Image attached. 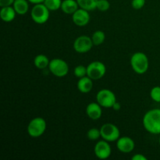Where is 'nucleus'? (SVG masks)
<instances>
[{
  "instance_id": "obj_1",
  "label": "nucleus",
  "mask_w": 160,
  "mask_h": 160,
  "mask_svg": "<svg viewBox=\"0 0 160 160\" xmlns=\"http://www.w3.org/2000/svg\"><path fill=\"white\" fill-rule=\"evenodd\" d=\"M142 123L145 129L150 134H160V109L148 111L144 116Z\"/></svg>"
},
{
  "instance_id": "obj_2",
  "label": "nucleus",
  "mask_w": 160,
  "mask_h": 160,
  "mask_svg": "<svg viewBox=\"0 0 160 160\" xmlns=\"http://www.w3.org/2000/svg\"><path fill=\"white\" fill-rule=\"evenodd\" d=\"M131 65L136 73L144 74L148 71L149 67L148 56L142 52L134 53L131 58Z\"/></svg>"
},
{
  "instance_id": "obj_3",
  "label": "nucleus",
  "mask_w": 160,
  "mask_h": 160,
  "mask_svg": "<svg viewBox=\"0 0 160 160\" xmlns=\"http://www.w3.org/2000/svg\"><path fill=\"white\" fill-rule=\"evenodd\" d=\"M46 128V121L42 117H35L28 123V134L31 138H39L43 135Z\"/></svg>"
},
{
  "instance_id": "obj_4",
  "label": "nucleus",
  "mask_w": 160,
  "mask_h": 160,
  "mask_svg": "<svg viewBox=\"0 0 160 160\" xmlns=\"http://www.w3.org/2000/svg\"><path fill=\"white\" fill-rule=\"evenodd\" d=\"M49 12L50 10L44 3L35 4L31 11V19L38 24H43L49 19Z\"/></svg>"
},
{
  "instance_id": "obj_5",
  "label": "nucleus",
  "mask_w": 160,
  "mask_h": 160,
  "mask_svg": "<svg viewBox=\"0 0 160 160\" xmlns=\"http://www.w3.org/2000/svg\"><path fill=\"white\" fill-rule=\"evenodd\" d=\"M48 69L54 76L62 78L67 75L69 72V66L65 60L59 58H55L50 60Z\"/></svg>"
},
{
  "instance_id": "obj_6",
  "label": "nucleus",
  "mask_w": 160,
  "mask_h": 160,
  "mask_svg": "<svg viewBox=\"0 0 160 160\" xmlns=\"http://www.w3.org/2000/svg\"><path fill=\"white\" fill-rule=\"evenodd\" d=\"M106 73V67L100 61H94L87 67V76L93 81L102 79Z\"/></svg>"
},
{
  "instance_id": "obj_7",
  "label": "nucleus",
  "mask_w": 160,
  "mask_h": 160,
  "mask_svg": "<svg viewBox=\"0 0 160 160\" xmlns=\"http://www.w3.org/2000/svg\"><path fill=\"white\" fill-rule=\"evenodd\" d=\"M101 137L103 140L109 142H117L120 136V132L119 128L115 124L111 123H106L103 124L100 128Z\"/></svg>"
},
{
  "instance_id": "obj_8",
  "label": "nucleus",
  "mask_w": 160,
  "mask_h": 160,
  "mask_svg": "<svg viewBox=\"0 0 160 160\" xmlns=\"http://www.w3.org/2000/svg\"><path fill=\"white\" fill-rule=\"evenodd\" d=\"M97 102L104 108H112L116 103L117 98L113 92L109 89H102L96 95Z\"/></svg>"
},
{
  "instance_id": "obj_9",
  "label": "nucleus",
  "mask_w": 160,
  "mask_h": 160,
  "mask_svg": "<svg viewBox=\"0 0 160 160\" xmlns=\"http://www.w3.org/2000/svg\"><path fill=\"white\" fill-rule=\"evenodd\" d=\"M93 45L92 38L86 35H81L75 39L73 47L77 52L86 53L92 49Z\"/></svg>"
},
{
  "instance_id": "obj_10",
  "label": "nucleus",
  "mask_w": 160,
  "mask_h": 160,
  "mask_svg": "<svg viewBox=\"0 0 160 160\" xmlns=\"http://www.w3.org/2000/svg\"><path fill=\"white\" fill-rule=\"evenodd\" d=\"M94 152L96 157L99 159H106L111 156L112 149L109 142L102 140L97 142L94 148Z\"/></svg>"
},
{
  "instance_id": "obj_11",
  "label": "nucleus",
  "mask_w": 160,
  "mask_h": 160,
  "mask_svg": "<svg viewBox=\"0 0 160 160\" xmlns=\"http://www.w3.org/2000/svg\"><path fill=\"white\" fill-rule=\"evenodd\" d=\"M72 20L77 26H86L90 21V14L88 10L79 8L74 13L72 14Z\"/></svg>"
},
{
  "instance_id": "obj_12",
  "label": "nucleus",
  "mask_w": 160,
  "mask_h": 160,
  "mask_svg": "<svg viewBox=\"0 0 160 160\" xmlns=\"http://www.w3.org/2000/svg\"><path fill=\"white\" fill-rule=\"evenodd\" d=\"M135 143L134 140L130 137H121L119 138L117 141V148L120 152L123 153H131L134 151Z\"/></svg>"
},
{
  "instance_id": "obj_13",
  "label": "nucleus",
  "mask_w": 160,
  "mask_h": 160,
  "mask_svg": "<svg viewBox=\"0 0 160 160\" xmlns=\"http://www.w3.org/2000/svg\"><path fill=\"white\" fill-rule=\"evenodd\" d=\"M86 114L88 117L93 120H97L101 118L102 110V106L98 102H91L86 107Z\"/></svg>"
},
{
  "instance_id": "obj_14",
  "label": "nucleus",
  "mask_w": 160,
  "mask_h": 160,
  "mask_svg": "<svg viewBox=\"0 0 160 160\" xmlns=\"http://www.w3.org/2000/svg\"><path fill=\"white\" fill-rule=\"evenodd\" d=\"M78 89L80 92L84 94L89 93L93 88V80L85 76L79 78L78 81Z\"/></svg>"
},
{
  "instance_id": "obj_15",
  "label": "nucleus",
  "mask_w": 160,
  "mask_h": 160,
  "mask_svg": "<svg viewBox=\"0 0 160 160\" xmlns=\"http://www.w3.org/2000/svg\"><path fill=\"white\" fill-rule=\"evenodd\" d=\"M16 14L17 13L16 12L13 6H12L2 7L1 10H0V17L3 21L6 22V23L12 21L15 19Z\"/></svg>"
},
{
  "instance_id": "obj_16",
  "label": "nucleus",
  "mask_w": 160,
  "mask_h": 160,
  "mask_svg": "<svg viewBox=\"0 0 160 160\" xmlns=\"http://www.w3.org/2000/svg\"><path fill=\"white\" fill-rule=\"evenodd\" d=\"M77 0H62L61 10L66 14H73L79 9Z\"/></svg>"
},
{
  "instance_id": "obj_17",
  "label": "nucleus",
  "mask_w": 160,
  "mask_h": 160,
  "mask_svg": "<svg viewBox=\"0 0 160 160\" xmlns=\"http://www.w3.org/2000/svg\"><path fill=\"white\" fill-rule=\"evenodd\" d=\"M28 0H15L12 4L16 12L19 15H24L29 10Z\"/></svg>"
},
{
  "instance_id": "obj_18",
  "label": "nucleus",
  "mask_w": 160,
  "mask_h": 160,
  "mask_svg": "<svg viewBox=\"0 0 160 160\" xmlns=\"http://www.w3.org/2000/svg\"><path fill=\"white\" fill-rule=\"evenodd\" d=\"M50 60L45 55L39 54L35 56L34 59V64L38 69L43 70V69L48 67Z\"/></svg>"
},
{
  "instance_id": "obj_19",
  "label": "nucleus",
  "mask_w": 160,
  "mask_h": 160,
  "mask_svg": "<svg viewBox=\"0 0 160 160\" xmlns=\"http://www.w3.org/2000/svg\"><path fill=\"white\" fill-rule=\"evenodd\" d=\"M77 2L80 8L89 12L96 9L98 0H77Z\"/></svg>"
},
{
  "instance_id": "obj_20",
  "label": "nucleus",
  "mask_w": 160,
  "mask_h": 160,
  "mask_svg": "<svg viewBox=\"0 0 160 160\" xmlns=\"http://www.w3.org/2000/svg\"><path fill=\"white\" fill-rule=\"evenodd\" d=\"M92 40L93 42L94 45H100L105 42L106 39V34L102 31H96L92 34Z\"/></svg>"
},
{
  "instance_id": "obj_21",
  "label": "nucleus",
  "mask_w": 160,
  "mask_h": 160,
  "mask_svg": "<svg viewBox=\"0 0 160 160\" xmlns=\"http://www.w3.org/2000/svg\"><path fill=\"white\" fill-rule=\"evenodd\" d=\"M62 2V0H45L43 3L50 11H56L61 8Z\"/></svg>"
},
{
  "instance_id": "obj_22",
  "label": "nucleus",
  "mask_w": 160,
  "mask_h": 160,
  "mask_svg": "<svg viewBox=\"0 0 160 160\" xmlns=\"http://www.w3.org/2000/svg\"><path fill=\"white\" fill-rule=\"evenodd\" d=\"M87 137L91 141H96L101 137V131L98 128H91L87 133Z\"/></svg>"
},
{
  "instance_id": "obj_23",
  "label": "nucleus",
  "mask_w": 160,
  "mask_h": 160,
  "mask_svg": "<svg viewBox=\"0 0 160 160\" xmlns=\"http://www.w3.org/2000/svg\"><path fill=\"white\" fill-rule=\"evenodd\" d=\"M73 74L78 78H81L87 76V67L84 65H78L73 70Z\"/></svg>"
},
{
  "instance_id": "obj_24",
  "label": "nucleus",
  "mask_w": 160,
  "mask_h": 160,
  "mask_svg": "<svg viewBox=\"0 0 160 160\" xmlns=\"http://www.w3.org/2000/svg\"><path fill=\"white\" fill-rule=\"evenodd\" d=\"M110 8V3L108 0H98L96 9L101 12H106Z\"/></svg>"
},
{
  "instance_id": "obj_25",
  "label": "nucleus",
  "mask_w": 160,
  "mask_h": 160,
  "mask_svg": "<svg viewBox=\"0 0 160 160\" xmlns=\"http://www.w3.org/2000/svg\"><path fill=\"white\" fill-rule=\"evenodd\" d=\"M150 97L156 102H160V87L156 86L150 91Z\"/></svg>"
},
{
  "instance_id": "obj_26",
  "label": "nucleus",
  "mask_w": 160,
  "mask_h": 160,
  "mask_svg": "<svg viewBox=\"0 0 160 160\" xmlns=\"http://www.w3.org/2000/svg\"><path fill=\"white\" fill-rule=\"evenodd\" d=\"M145 4V0H132L131 6L134 9H141L144 7Z\"/></svg>"
},
{
  "instance_id": "obj_27",
  "label": "nucleus",
  "mask_w": 160,
  "mask_h": 160,
  "mask_svg": "<svg viewBox=\"0 0 160 160\" xmlns=\"http://www.w3.org/2000/svg\"><path fill=\"white\" fill-rule=\"evenodd\" d=\"M15 0H0V6L4 7V6H12Z\"/></svg>"
},
{
  "instance_id": "obj_28",
  "label": "nucleus",
  "mask_w": 160,
  "mask_h": 160,
  "mask_svg": "<svg viewBox=\"0 0 160 160\" xmlns=\"http://www.w3.org/2000/svg\"><path fill=\"white\" fill-rule=\"evenodd\" d=\"M132 160H147V158L142 154H135L131 157Z\"/></svg>"
},
{
  "instance_id": "obj_29",
  "label": "nucleus",
  "mask_w": 160,
  "mask_h": 160,
  "mask_svg": "<svg viewBox=\"0 0 160 160\" xmlns=\"http://www.w3.org/2000/svg\"><path fill=\"white\" fill-rule=\"evenodd\" d=\"M112 108L115 111L120 110V109H121V106H120V103L118 102H116V103L113 105V106H112Z\"/></svg>"
},
{
  "instance_id": "obj_30",
  "label": "nucleus",
  "mask_w": 160,
  "mask_h": 160,
  "mask_svg": "<svg viewBox=\"0 0 160 160\" xmlns=\"http://www.w3.org/2000/svg\"><path fill=\"white\" fill-rule=\"evenodd\" d=\"M28 2H30L32 4H39V3H43L45 2V0H28Z\"/></svg>"
},
{
  "instance_id": "obj_31",
  "label": "nucleus",
  "mask_w": 160,
  "mask_h": 160,
  "mask_svg": "<svg viewBox=\"0 0 160 160\" xmlns=\"http://www.w3.org/2000/svg\"><path fill=\"white\" fill-rule=\"evenodd\" d=\"M159 145H160V136H159Z\"/></svg>"
}]
</instances>
